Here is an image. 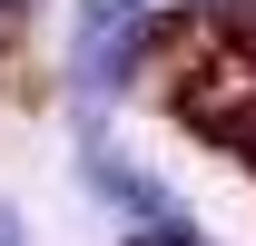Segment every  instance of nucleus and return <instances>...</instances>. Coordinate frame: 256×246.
<instances>
[{
	"label": "nucleus",
	"instance_id": "f257e3e1",
	"mask_svg": "<svg viewBox=\"0 0 256 246\" xmlns=\"http://www.w3.org/2000/svg\"><path fill=\"white\" fill-rule=\"evenodd\" d=\"M138 50H148V0H79V79L89 89L128 79Z\"/></svg>",
	"mask_w": 256,
	"mask_h": 246
},
{
	"label": "nucleus",
	"instance_id": "f03ea898",
	"mask_svg": "<svg viewBox=\"0 0 256 246\" xmlns=\"http://www.w3.org/2000/svg\"><path fill=\"white\" fill-rule=\"evenodd\" d=\"M128 246H197V236L178 226V216H138V236H128Z\"/></svg>",
	"mask_w": 256,
	"mask_h": 246
},
{
	"label": "nucleus",
	"instance_id": "7ed1b4c3",
	"mask_svg": "<svg viewBox=\"0 0 256 246\" xmlns=\"http://www.w3.org/2000/svg\"><path fill=\"white\" fill-rule=\"evenodd\" d=\"M0 246H20V226H10V207H0Z\"/></svg>",
	"mask_w": 256,
	"mask_h": 246
}]
</instances>
